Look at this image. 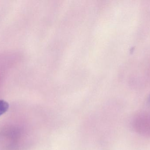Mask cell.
Segmentation results:
<instances>
[{
  "mask_svg": "<svg viewBox=\"0 0 150 150\" xmlns=\"http://www.w3.org/2000/svg\"><path fill=\"white\" fill-rule=\"evenodd\" d=\"M149 101H150V100H149Z\"/></svg>",
  "mask_w": 150,
  "mask_h": 150,
  "instance_id": "obj_2",
  "label": "cell"
},
{
  "mask_svg": "<svg viewBox=\"0 0 150 150\" xmlns=\"http://www.w3.org/2000/svg\"><path fill=\"white\" fill-rule=\"evenodd\" d=\"M9 105L4 100H0V116L6 113L8 110Z\"/></svg>",
  "mask_w": 150,
  "mask_h": 150,
  "instance_id": "obj_1",
  "label": "cell"
}]
</instances>
